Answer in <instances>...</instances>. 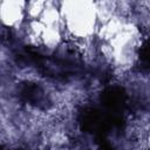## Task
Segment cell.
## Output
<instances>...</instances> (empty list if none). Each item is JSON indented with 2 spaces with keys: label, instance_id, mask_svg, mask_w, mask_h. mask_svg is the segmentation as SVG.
<instances>
[{
  "label": "cell",
  "instance_id": "1",
  "mask_svg": "<svg viewBox=\"0 0 150 150\" xmlns=\"http://www.w3.org/2000/svg\"><path fill=\"white\" fill-rule=\"evenodd\" d=\"M19 95L25 102L38 108H46L48 104L45 91L40 86L33 82H25L19 89Z\"/></svg>",
  "mask_w": 150,
  "mask_h": 150
}]
</instances>
